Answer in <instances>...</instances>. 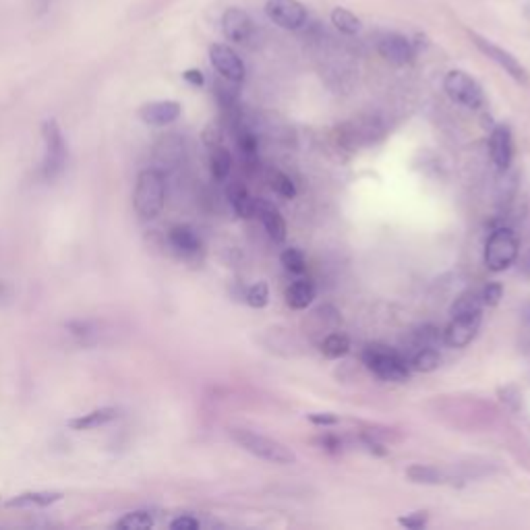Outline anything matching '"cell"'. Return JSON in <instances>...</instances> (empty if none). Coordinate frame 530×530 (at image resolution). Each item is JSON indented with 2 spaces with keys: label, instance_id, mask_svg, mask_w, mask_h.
Listing matches in <instances>:
<instances>
[{
  "label": "cell",
  "instance_id": "cell-37",
  "mask_svg": "<svg viewBox=\"0 0 530 530\" xmlns=\"http://www.w3.org/2000/svg\"><path fill=\"white\" fill-rule=\"evenodd\" d=\"M306 418L313 422V425H317V427H334L336 422H338V416L332 414V412H313Z\"/></svg>",
  "mask_w": 530,
  "mask_h": 530
},
{
  "label": "cell",
  "instance_id": "cell-38",
  "mask_svg": "<svg viewBox=\"0 0 530 530\" xmlns=\"http://www.w3.org/2000/svg\"><path fill=\"white\" fill-rule=\"evenodd\" d=\"M199 526H201L199 520L193 518V516H178L176 520L170 522V528H172V530H197Z\"/></svg>",
  "mask_w": 530,
  "mask_h": 530
},
{
  "label": "cell",
  "instance_id": "cell-39",
  "mask_svg": "<svg viewBox=\"0 0 530 530\" xmlns=\"http://www.w3.org/2000/svg\"><path fill=\"white\" fill-rule=\"evenodd\" d=\"M203 141L205 145L209 147H216V145H222V133L216 125H209L205 131H203Z\"/></svg>",
  "mask_w": 530,
  "mask_h": 530
},
{
  "label": "cell",
  "instance_id": "cell-1",
  "mask_svg": "<svg viewBox=\"0 0 530 530\" xmlns=\"http://www.w3.org/2000/svg\"><path fill=\"white\" fill-rule=\"evenodd\" d=\"M166 203V180L164 172L158 168H147L139 172L135 191H133V207L141 220H154L162 214Z\"/></svg>",
  "mask_w": 530,
  "mask_h": 530
},
{
  "label": "cell",
  "instance_id": "cell-36",
  "mask_svg": "<svg viewBox=\"0 0 530 530\" xmlns=\"http://www.w3.org/2000/svg\"><path fill=\"white\" fill-rule=\"evenodd\" d=\"M416 340H418L420 346H433V348H435V344L442 340V336H439V330H437V328L425 326L422 330L416 332Z\"/></svg>",
  "mask_w": 530,
  "mask_h": 530
},
{
  "label": "cell",
  "instance_id": "cell-24",
  "mask_svg": "<svg viewBox=\"0 0 530 530\" xmlns=\"http://www.w3.org/2000/svg\"><path fill=\"white\" fill-rule=\"evenodd\" d=\"M330 19H332V25H334L340 34H344V36H357V34L363 29L361 19H359L352 11H348V9H344V7H336V9L332 11Z\"/></svg>",
  "mask_w": 530,
  "mask_h": 530
},
{
  "label": "cell",
  "instance_id": "cell-10",
  "mask_svg": "<svg viewBox=\"0 0 530 530\" xmlns=\"http://www.w3.org/2000/svg\"><path fill=\"white\" fill-rule=\"evenodd\" d=\"M483 322V313L474 315H464V317H452V324L444 332V342L450 348H464L468 346L474 336L479 334Z\"/></svg>",
  "mask_w": 530,
  "mask_h": 530
},
{
  "label": "cell",
  "instance_id": "cell-35",
  "mask_svg": "<svg viewBox=\"0 0 530 530\" xmlns=\"http://www.w3.org/2000/svg\"><path fill=\"white\" fill-rule=\"evenodd\" d=\"M481 298H483V304H489V306L499 304V300L503 298V284L501 282H489L483 288Z\"/></svg>",
  "mask_w": 530,
  "mask_h": 530
},
{
  "label": "cell",
  "instance_id": "cell-16",
  "mask_svg": "<svg viewBox=\"0 0 530 530\" xmlns=\"http://www.w3.org/2000/svg\"><path fill=\"white\" fill-rule=\"evenodd\" d=\"M255 216L263 222L265 232L269 234V239H272L274 243H284V241H286V232H288L286 222H284L282 214H280V211H278L272 203H267V201H263V199H257V203H255Z\"/></svg>",
  "mask_w": 530,
  "mask_h": 530
},
{
  "label": "cell",
  "instance_id": "cell-3",
  "mask_svg": "<svg viewBox=\"0 0 530 530\" xmlns=\"http://www.w3.org/2000/svg\"><path fill=\"white\" fill-rule=\"evenodd\" d=\"M363 363L369 371H373L383 381L404 383L410 377L406 359L383 344H369L363 350Z\"/></svg>",
  "mask_w": 530,
  "mask_h": 530
},
{
  "label": "cell",
  "instance_id": "cell-22",
  "mask_svg": "<svg viewBox=\"0 0 530 530\" xmlns=\"http://www.w3.org/2000/svg\"><path fill=\"white\" fill-rule=\"evenodd\" d=\"M406 477L408 481L416 483V485H444L448 481V474L437 468V466H429V464H412L406 468Z\"/></svg>",
  "mask_w": 530,
  "mask_h": 530
},
{
  "label": "cell",
  "instance_id": "cell-29",
  "mask_svg": "<svg viewBox=\"0 0 530 530\" xmlns=\"http://www.w3.org/2000/svg\"><path fill=\"white\" fill-rule=\"evenodd\" d=\"M67 330L71 332V336L77 338V342H81L83 346H89V344H95L99 334H97V326L91 324V322H71L67 326Z\"/></svg>",
  "mask_w": 530,
  "mask_h": 530
},
{
  "label": "cell",
  "instance_id": "cell-17",
  "mask_svg": "<svg viewBox=\"0 0 530 530\" xmlns=\"http://www.w3.org/2000/svg\"><path fill=\"white\" fill-rule=\"evenodd\" d=\"M168 243L182 257H191V255H197L201 251V239L197 237V232L191 226H184V224H178V226L170 228Z\"/></svg>",
  "mask_w": 530,
  "mask_h": 530
},
{
  "label": "cell",
  "instance_id": "cell-30",
  "mask_svg": "<svg viewBox=\"0 0 530 530\" xmlns=\"http://www.w3.org/2000/svg\"><path fill=\"white\" fill-rule=\"evenodd\" d=\"M280 261L282 265L290 272V274H302L304 267H306V259H304V253L296 247H288L282 251L280 255Z\"/></svg>",
  "mask_w": 530,
  "mask_h": 530
},
{
  "label": "cell",
  "instance_id": "cell-13",
  "mask_svg": "<svg viewBox=\"0 0 530 530\" xmlns=\"http://www.w3.org/2000/svg\"><path fill=\"white\" fill-rule=\"evenodd\" d=\"M182 158H184V141L180 135L168 133V135L160 137V141L154 147V162L160 172L180 166Z\"/></svg>",
  "mask_w": 530,
  "mask_h": 530
},
{
  "label": "cell",
  "instance_id": "cell-9",
  "mask_svg": "<svg viewBox=\"0 0 530 530\" xmlns=\"http://www.w3.org/2000/svg\"><path fill=\"white\" fill-rule=\"evenodd\" d=\"M209 60L214 64V69L218 71V75L226 81L232 83H243L247 71H245V62L241 60V56L226 44H214L209 48Z\"/></svg>",
  "mask_w": 530,
  "mask_h": 530
},
{
  "label": "cell",
  "instance_id": "cell-43",
  "mask_svg": "<svg viewBox=\"0 0 530 530\" xmlns=\"http://www.w3.org/2000/svg\"><path fill=\"white\" fill-rule=\"evenodd\" d=\"M520 257V255H518ZM520 272L526 276V278H530V249H526L524 253H522V257H520Z\"/></svg>",
  "mask_w": 530,
  "mask_h": 530
},
{
  "label": "cell",
  "instance_id": "cell-2",
  "mask_svg": "<svg viewBox=\"0 0 530 530\" xmlns=\"http://www.w3.org/2000/svg\"><path fill=\"white\" fill-rule=\"evenodd\" d=\"M230 437L245 452H249L261 460H267L274 464H296V454L288 446H284L282 442H278L274 437H267V435H261V433H255L249 429H230Z\"/></svg>",
  "mask_w": 530,
  "mask_h": 530
},
{
  "label": "cell",
  "instance_id": "cell-15",
  "mask_svg": "<svg viewBox=\"0 0 530 530\" xmlns=\"http://www.w3.org/2000/svg\"><path fill=\"white\" fill-rule=\"evenodd\" d=\"M489 154L499 170H507L514 160V141L507 125H497L489 137Z\"/></svg>",
  "mask_w": 530,
  "mask_h": 530
},
{
  "label": "cell",
  "instance_id": "cell-27",
  "mask_svg": "<svg viewBox=\"0 0 530 530\" xmlns=\"http://www.w3.org/2000/svg\"><path fill=\"white\" fill-rule=\"evenodd\" d=\"M156 524V518L152 511L147 509H137V511H129L125 514L121 520H117V528H123V530H145V528H152Z\"/></svg>",
  "mask_w": 530,
  "mask_h": 530
},
{
  "label": "cell",
  "instance_id": "cell-32",
  "mask_svg": "<svg viewBox=\"0 0 530 530\" xmlns=\"http://www.w3.org/2000/svg\"><path fill=\"white\" fill-rule=\"evenodd\" d=\"M245 300L253 309H263L269 302V286L265 282H255L253 286L247 288Z\"/></svg>",
  "mask_w": 530,
  "mask_h": 530
},
{
  "label": "cell",
  "instance_id": "cell-5",
  "mask_svg": "<svg viewBox=\"0 0 530 530\" xmlns=\"http://www.w3.org/2000/svg\"><path fill=\"white\" fill-rule=\"evenodd\" d=\"M42 137L46 143L42 174L46 180H56L64 172V166H67V158H69L67 141H64V135L56 121H46L42 125Z\"/></svg>",
  "mask_w": 530,
  "mask_h": 530
},
{
  "label": "cell",
  "instance_id": "cell-4",
  "mask_svg": "<svg viewBox=\"0 0 530 530\" xmlns=\"http://www.w3.org/2000/svg\"><path fill=\"white\" fill-rule=\"evenodd\" d=\"M520 241L511 228H497L485 245V265L489 272H505L518 261Z\"/></svg>",
  "mask_w": 530,
  "mask_h": 530
},
{
  "label": "cell",
  "instance_id": "cell-23",
  "mask_svg": "<svg viewBox=\"0 0 530 530\" xmlns=\"http://www.w3.org/2000/svg\"><path fill=\"white\" fill-rule=\"evenodd\" d=\"M209 168L216 180H226L232 170V156L224 145H216L209 152Z\"/></svg>",
  "mask_w": 530,
  "mask_h": 530
},
{
  "label": "cell",
  "instance_id": "cell-28",
  "mask_svg": "<svg viewBox=\"0 0 530 530\" xmlns=\"http://www.w3.org/2000/svg\"><path fill=\"white\" fill-rule=\"evenodd\" d=\"M348 350H350V340H348V336L346 334H342V332H334V334H330L324 342H322V352H324V357H328V359H342L344 354H348Z\"/></svg>",
  "mask_w": 530,
  "mask_h": 530
},
{
  "label": "cell",
  "instance_id": "cell-42",
  "mask_svg": "<svg viewBox=\"0 0 530 530\" xmlns=\"http://www.w3.org/2000/svg\"><path fill=\"white\" fill-rule=\"evenodd\" d=\"M320 444L326 448V450H330V452H338L340 450V439L338 437H334V435H324L322 439H320Z\"/></svg>",
  "mask_w": 530,
  "mask_h": 530
},
{
  "label": "cell",
  "instance_id": "cell-8",
  "mask_svg": "<svg viewBox=\"0 0 530 530\" xmlns=\"http://www.w3.org/2000/svg\"><path fill=\"white\" fill-rule=\"evenodd\" d=\"M265 15L278 27L288 29V32L302 27L306 21V9L302 3H298V0H267Z\"/></svg>",
  "mask_w": 530,
  "mask_h": 530
},
{
  "label": "cell",
  "instance_id": "cell-34",
  "mask_svg": "<svg viewBox=\"0 0 530 530\" xmlns=\"http://www.w3.org/2000/svg\"><path fill=\"white\" fill-rule=\"evenodd\" d=\"M427 522H429V514L427 511H412V514H406V516L398 518V524L408 528V530H418L422 526H427Z\"/></svg>",
  "mask_w": 530,
  "mask_h": 530
},
{
  "label": "cell",
  "instance_id": "cell-18",
  "mask_svg": "<svg viewBox=\"0 0 530 530\" xmlns=\"http://www.w3.org/2000/svg\"><path fill=\"white\" fill-rule=\"evenodd\" d=\"M117 416H119L117 408H97V410H91L87 414H81V416L69 420V427L75 431H91V429H99L104 425H108V422H112Z\"/></svg>",
  "mask_w": 530,
  "mask_h": 530
},
{
  "label": "cell",
  "instance_id": "cell-40",
  "mask_svg": "<svg viewBox=\"0 0 530 530\" xmlns=\"http://www.w3.org/2000/svg\"><path fill=\"white\" fill-rule=\"evenodd\" d=\"M182 77H184V81H189V83H191V85H195V87H201V85L205 83L203 73H201V71H197V69H189V71H184V73H182Z\"/></svg>",
  "mask_w": 530,
  "mask_h": 530
},
{
  "label": "cell",
  "instance_id": "cell-7",
  "mask_svg": "<svg viewBox=\"0 0 530 530\" xmlns=\"http://www.w3.org/2000/svg\"><path fill=\"white\" fill-rule=\"evenodd\" d=\"M470 40L489 60H493L499 69H503L516 83H520V85H528L530 83V75H528L526 67L511 52H507L505 48L497 46L495 42H491V40H487V38H483V36H479L474 32H470Z\"/></svg>",
  "mask_w": 530,
  "mask_h": 530
},
{
  "label": "cell",
  "instance_id": "cell-33",
  "mask_svg": "<svg viewBox=\"0 0 530 530\" xmlns=\"http://www.w3.org/2000/svg\"><path fill=\"white\" fill-rule=\"evenodd\" d=\"M272 189L284 199H294L296 197V186H294L292 178L284 172H276L272 176Z\"/></svg>",
  "mask_w": 530,
  "mask_h": 530
},
{
  "label": "cell",
  "instance_id": "cell-19",
  "mask_svg": "<svg viewBox=\"0 0 530 530\" xmlns=\"http://www.w3.org/2000/svg\"><path fill=\"white\" fill-rule=\"evenodd\" d=\"M228 199H230V205L237 211L239 218H245V220L255 218V203H257V199L247 191L245 184L232 182L228 186Z\"/></svg>",
  "mask_w": 530,
  "mask_h": 530
},
{
  "label": "cell",
  "instance_id": "cell-31",
  "mask_svg": "<svg viewBox=\"0 0 530 530\" xmlns=\"http://www.w3.org/2000/svg\"><path fill=\"white\" fill-rule=\"evenodd\" d=\"M237 143H239V149L243 152L247 162H253L257 158V137L251 129L241 127L239 135H237Z\"/></svg>",
  "mask_w": 530,
  "mask_h": 530
},
{
  "label": "cell",
  "instance_id": "cell-44",
  "mask_svg": "<svg viewBox=\"0 0 530 530\" xmlns=\"http://www.w3.org/2000/svg\"><path fill=\"white\" fill-rule=\"evenodd\" d=\"M524 322H526V324L530 326V304H528V306L524 309Z\"/></svg>",
  "mask_w": 530,
  "mask_h": 530
},
{
  "label": "cell",
  "instance_id": "cell-41",
  "mask_svg": "<svg viewBox=\"0 0 530 530\" xmlns=\"http://www.w3.org/2000/svg\"><path fill=\"white\" fill-rule=\"evenodd\" d=\"M11 298H13V288H11V284H9L7 280H0V306L9 304Z\"/></svg>",
  "mask_w": 530,
  "mask_h": 530
},
{
  "label": "cell",
  "instance_id": "cell-26",
  "mask_svg": "<svg viewBox=\"0 0 530 530\" xmlns=\"http://www.w3.org/2000/svg\"><path fill=\"white\" fill-rule=\"evenodd\" d=\"M474 313H483V298L474 290L460 294L450 309L452 317H464V315H474Z\"/></svg>",
  "mask_w": 530,
  "mask_h": 530
},
{
  "label": "cell",
  "instance_id": "cell-14",
  "mask_svg": "<svg viewBox=\"0 0 530 530\" xmlns=\"http://www.w3.org/2000/svg\"><path fill=\"white\" fill-rule=\"evenodd\" d=\"M182 112V106L178 101L172 99H162V101H149L145 106H141L139 117L145 125L152 127H166L172 125Z\"/></svg>",
  "mask_w": 530,
  "mask_h": 530
},
{
  "label": "cell",
  "instance_id": "cell-25",
  "mask_svg": "<svg viewBox=\"0 0 530 530\" xmlns=\"http://www.w3.org/2000/svg\"><path fill=\"white\" fill-rule=\"evenodd\" d=\"M410 365H412V369L418 371V373H433V371L442 365V357H439V352H437L433 346H420V348L414 352Z\"/></svg>",
  "mask_w": 530,
  "mask_h": 530
},
{
  "label": "cell",
  "instance_id": "cell-6",
  "mask_svg": "<svg viewBox=\"0 0 530 530\" xmlns=\"http://www.w3.org/2000/svg\"><path fill=\"white\" fill-rule=\"evenodd\" d=\"M444 89L456 104H462L470 110H479L485 104V91L481 83L466 71H460V69L450 71L444 79Z\"/></svg>",
  "mask_w": 530,
  "mask_h": 530
},
{
  "label": "cell",
  "instance_id": "cell-20",
  "mask_svg": "<svg viewBox=\"0 0 530 530\" xmlns=\"http://www.w3.org/2000/svg\"><path fill=\"white\" fill-rule=\"evenodd\" d=\"M315 298V286L309 280H296L286 288V304L294 311L306 309Z\"/></svg>",
  "mask_w": 530,
  "mask_h": 530
},
{
  "label": "cell",
  "instance_id": "cell-12",
  "mask_svg": "<svg viewBox=\"0 0 530 530\" xmlns=\"http://www.w3.org/2000/svg\"><path fill=\"white\" fill-rule=\"evenodd\" d=\"M222 32L234 44H249L255 38V23L243 9H228L222 15Z\"/></svg>",
  "mask_w": 530,
  "mask_h": 530
},
{
  "label": "cell",
  "instance_id": "cell-11",
  "mask_svg": "<svg viewBox=\"0 0 530 530\" xmlns=\"http://www.w3.org/2000/svg\"><path fill=\"white\" fill-rule=\"evenodd\" d=\"M377 50L381 58H385L389 64H396V67H406L414 60L412 44L402 34H396V32L383 34L377 42Z\"/></svg>",
  "mask_w": 530,
  "mask_h": 530
},
{
  "label": "cell",
  "instance_id": "cell-21",
  "mask_svg": "<svg viewBox=\"0 0 530 530\" xmlns=\"http://www.w3.org/2000/svg\"><path fill=\"white\" fill-rule=\"evenodd\" d=\"M62 499V493L58 491H27L9 501L11 507H48Z\"/></svg>",
  "mask_w": 530,
  "mask_h": 530
}]
</instances>
